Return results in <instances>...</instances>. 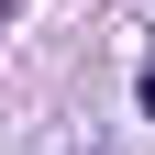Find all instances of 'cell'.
I'll return each mask as SVG.
<instances>
[{"label":"cell","mask_w":155,"mask_h":155,"mask_svg":"<svg viewBox=\"0 0 155 155\" xmlns=\"http://www.w3.org/2000/svg\"><path fill=\"white\" fill-rule=\"evenodd\" d=\"M144 100H155V89H144Z\"/></svg>","instance_id":"1"}]
</instances>
